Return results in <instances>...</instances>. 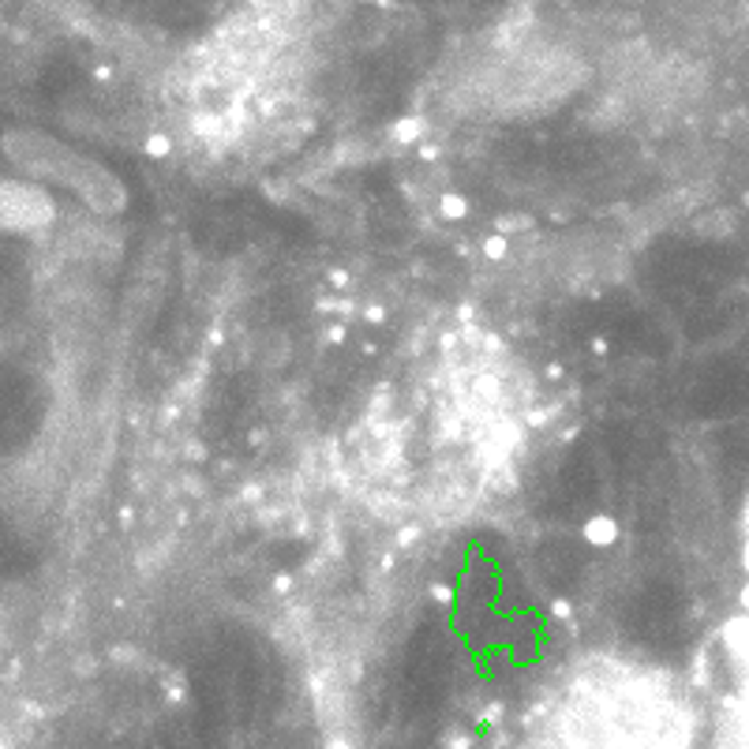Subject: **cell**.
<instances>
[{
    "instance_id": "1",
    "label": "cell",
    "mask_w": 749,
    "mask_h": 749,
    "mask_svg": "<svg viewBox=\"0 0 749 749\" xmlns=\"http://www.w3.org/2000/svg\"><path fill=\"white\" fill-rule=\"evenodd\" d=\"M49 222V199L23 185H0V230L31 233Z\"/></svg>"
}]
</instances>
